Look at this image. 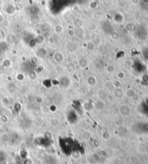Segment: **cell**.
I'll return each instance as SVG.
<instances>
[{
	"label": "cell",
	"mask_w": 148,
	"mask_h": 164,
	"mask_svg": "<svg viewBox=\"0 0 148 164\" xmlns=\"http://www.w3.org/2000/svg\"><path fill=\"white\" fill-rule=\"evenodd\" d=\"M5 159V156H4V153L0 152V162L3 161Z\"/></svg>",
	"instance_id": "2"
},
{
	"label": "cell",
	"mask_w": 148,
	"mask_h": 164,
	"mask_svg": "<svg viewBox=\"0 0 148 164\" xmlns=\"http://www.w3.org/2000/svg\"><path fill=\"white\" fill-rule=\"evenodd\" d=\"M23 164H32V162H31V159H25V160L23 161Z\"/></svg>",
	"instance_id": "1"
}]
</instances>
